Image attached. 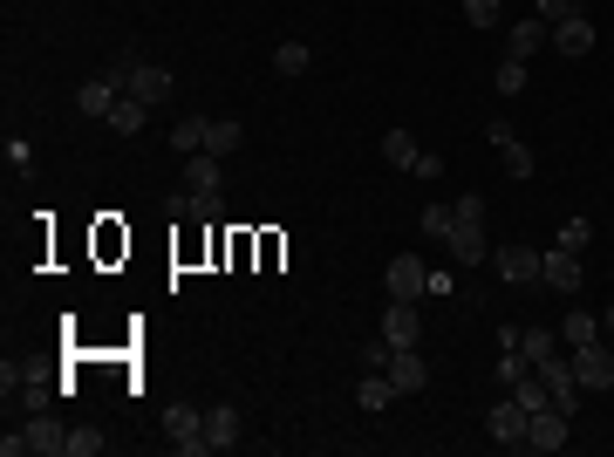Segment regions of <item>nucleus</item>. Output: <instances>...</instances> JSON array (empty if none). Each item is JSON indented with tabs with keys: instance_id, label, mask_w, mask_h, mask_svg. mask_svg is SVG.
I'll use <instances>...</instances> for the list:
<instances>
[{
	"instance_id": "f257e3e1",
	"label": "nucleus",
	"mask_w": 614,
	"mask_h": 457,
	"mask_svg": "<svg viewBox=\"0 0 614 457\" xmlns=\"http://www.w3.org/2000/svg\"><path fill=\"white\" fill-rule=\"evenodd\" d=\"M110 76L123 82V96H137V103H171V89H178V82H171V69H157V62H110Z\"/></svg>"
},
{
	"instance_id": "f03ea898",
	"label": "nucleus",
	"mask_w": 614,
	"mask_h": 457,
	"mask_svg": "<svg viewBox=\"0 0 614 457\" xmlns=\"http://www.w3.org/2000/svg\"><path fill=\"white\" fill-rule=\"evenodd\" d=\"M164 430H171L178 457H205L212 451V444H205V410H198V403H171V410H164Z\"/></svg>"
},
{
	"instance_id": "7ed1b4c3",
	"label": "nucleus",
	"mask_w": 614,
	"mask_h": 457,
	"mask_svg": "<svg viewBox=\"0 0 614 457\" xmlns=\"http://www.w3.org/2000/svg\"><path fill=\"white\" fill-rule=\"evenodd\" d=\"M423 287H430V267H423L417 253H396L383 267V294L389 301H423Z\"/></svg>"
},
{
	"instance_id": "20e7f679",
	"label": "nucleus",
	"mask_w": 614,
	"mask_h": 457,
	"mask_svg": "<svg viewBox=\"0 0 614 457\" xmlns=\"http://www.w3.org/2000/svg\"><path fill=\"white\" fill-rule=\"evenodd\" d=\"M376 328H383L389 348H423V314H417V301H389Z\"/></svg>"
},
{
	"instance_id": "39448f33",
	"label": "nucleus",
	"mask_w": 614,
	"mask_h": 457,
	"mask_svg": "<svg viewBox=\"0 0 614 457\" xmlns=\"http://www.w3.org/2000/svg\"><path fill=\"white\" fill-rule=\"evenodd\" d=\"M567 355H574V376H580V389H614V348H608V342L567 348Z\"/></svg>"
},
{
	"instance_id": "423d86ee",
	"label": "nucleus",
	"mask_w": 614,
	"mask_h": 457,
	"mask_svg": "<svg viewBox=\"0 0 614 457\" xmlns=\"http://www.w3.org/2000/svg\"><path fill=\"white\" fill-rule=\"evenodd\" d=\"M389 382H396V396H417L430 389V362H423V348H389Z\"/></svg>"
},
{
	"instance_id": "0eeeda50",
	"label": "nucleus",
	"mask_w": 614,
	"mask_h": 457,
	"mask_svg": "<svg viewBox=\"0 0 614 457\" xmlns=\"http://www.w3.org/2000/svg\"><path fill=\"white\" fill-rule=\"evenodd\" d=\"M526 410H519V396H505V403H492V410H485V430H492V437H499L505 451H526Z\"/></svg>"
},
{
	"instance_id": "6e6552de",
	"label": "nucleus",
	"mask_w": 614,
	"mask_h": 457,
	"mask_svg": "<svg viewBox=\"0 0 614 457\" xmlns=\"http://www.w3.org/2000/svg\"><path fill=\"white\" fill-rule=\"evenodd\" d=\"M539 280H546L553 294H580V280H587V273H580V253H560V246L539 253Z\"/></svg>"
},
{
	"instance_id": "1a4fd4ad",
	"label": "nucleus",
	"mask_w": 614,
	"mask_h": 457,
	"mask_svg": "<svg viewBox=\"0 0 614 457\" xmlns=\"http://www.w3.org/2000/svg\"><path fill=\"white\" fill-rule=\"evenodd\" d=\"M567 410H553V403H546V410H533V423H526V451H560V444H567Z\"/></svg>"
},
{
	"instance_id": "9d476101",
	"label": "nucleus",
	"mask_w": 614,
	"mask_h": 457,
	"mask_svg": "<svg viewBox=\"0 0 614 457\" xmlns=\"http://www.w3.org/2000/svg\"><path fill=\"white\" fill-rule=\"evenodd\" d=\"M553 55H567V62L594 55V21H587V14H567V21H553Z\"/></svg>"
},
{
	"instance_id": "9b49d317",
	"label": "nucleus",
	"mask_w": 614,
	"mask_h": 457,
	"mask_svg": "<svg viewBox=\"0 0 614 457\" xmlns=\"http://www.w3.org/2000/svg\"><path fill=\"white\" fill-rule=\"evenodd\" d=\"M28 451H41V457H69V423L48 417V410H35V423H28Z\"/></svg>"
},
{
	"instance_id": "f8f14e48",
	"label": "nucleus",
	"mask_w": 614,
	"mask_h": 457,
	"mask_svg": "<svg viewBox=\"0 0 614 457\" xmlns=\"http://www.w3.org/2000/svg\"><path fill=\"white\" fill-rule=\"evenodd\" d=\"M492 267H499L505 287H526V280H539V253H533V246H499Z\"/></svg>"
},
{
	"instance_id": "ddd939ff",
	"label": "nucleus",
	"mask_w": 614,
	"mask_h": 457,
	"mask_svg": "<svg viewBox=\"0 0 614 457\" xmlns=\"http://www.w3.org/2000/svg\"><path fill=\"white\" fill-rule=\"evenodd\" d=\"M116 96H123V82L103 69V76H89V82L76 89V110H82V116H110V110H116Z\"/></svg>"
},
{
	"instance_id": "4468645a",
	"label": "nucleus",
	"mask_w": 614,
	"mask_h": 457,
	"mask_svg": "<svg viewBox=\"0 0 614 457\" xmlns=\"http://www.w3.org/2000/svg\"><path fill=\"white\" fill-rule=\"evenodd\" d=\"M444 246H451V260H458V267H485V260H492L485 226H451V239H444Z\"/></svg>"
},
{
	"instance_id": "2eb2a0df",
	"label": "nucleus",
	"mask_w": 614,
	"mask_h": 457,
	"mask_svg": "<svg viewBox=\"0 0 614 457\" xmlns=\"http://www.w3.org/2000/svg\"><path fill=\"white\" fill-rule=\"evenodd\" d=\"M512 62H526V55H539V48H553V28L539 21V14H526V21H512Z\"/></svg>"
},
{
	"instance_id": "dca6fc26",
	"label": "nucleus",
	"mask_w": 614,
	"mask_h": 457,
	"mask_svg": "<svg viewBox=\"0 0 614 457\" xmlns=\"http://www.w3.org/2000/svg\"><path fill=\"white\" fill-rule=\"evenodd\" d=\"M185 191H219V178H226V157H212V151H192L185 157Z\"/></svg>"
},
{
	"instance_id": "f3484780",
	"label": "nucleus",
	"mask_w": 614,
	"mask_h": 457,
	"mask_svg": "<svg viewBox=\"0 0 614 457\" xmlns=\"http://www.w3.org/2000/svg\"><path fill=\"white\" fill-rule=\"evenodd\" d=\"M205 444H212V451H232V444H239V410L212 403V410H205Z\"/></svg>"
},
{
	"instance_id": "a211bd4d",
	"label": "nucleus",
	"mask_w": 614,
	"mask_h": 457,
	"mask_svg": "<svg viewBox=\"0 0 614 457\" xmlns=\"http://www.w3.org/2000/svg\"><path fill=\"white\" fill-rule=\"evenodd\" d=\"M103 123H110L116 137H137V130L151 123V103H137V96H116V110L103 116Z\"/></svg>"
},
{
	"instance_id": "6ab92c4d",
	"label": "nucleus",
	"mask_w": 614,
	"mask_h": 457,
	"mask_svg": "<svg viewBox=\"0 0 614 457\" xmlns=\"http://www.w3.org/2000/svg\"><path fill=\"white\" fill-rule=\"evenodd\" d=\"M601 335H608V328H601L587 307H574V314L560 321V342H567V348H587V342H601Z\"/></svg>"
},
{
	"instance_id": "aec40b11",
	"label": "nucleus",
	"mask_w": 614,
	"mask_h": 457,
	"mask_svg": "<svg viewBox=\"0 0 614 457\" xmlns=\"http://www.w3.org/2000/svg\"><path fill=\"white\" fill-rule=\"evenodd\" d=\"M355 403H362V410L376 417V410H389V403H396V382H389V376H376V369H369V376H362V389H355Z\"/></svg>"
},
{
	"instance_id": "412c9836",
	"label": "nucleus",
	"mask_w": 614,
	"mask_h": 457,
	"mask_svg": "<svg viewBox=\"0 0 614 457\" xmlns=\"http://www.w3.org/2000/svg\"><path fill=\"white\" fill-rule=\"evenodd\" d=\"M239 144H246V130H239V123H226V116H219V123H205V151H212V157H232Z\"/></svg>"
},
{
	"instance_id": "4be33fe9",
	"label": "nucleus",
	"mask_w": 614,
	"mask_h": 457,
	"mask_svg": "<svg viewBox=\"0 0 614 457\" xmlns=\"http://www.w3.org/2000/svg\"><path fill=\"white\" fill-rule=\"evenodd\" d=\"M171 151H178V157L205 151V116H178V130H171Z\"/></svg>"
},
{
	"instance_id": "5701e85b",
	"label": "nucleus",
	"mask_w": 614,
	"mask_h": 457,
	"mask_svg": "<svg viewBox=\"0 0 614 457\" xmlns=\"http://www.w3.org/2000/svg\"><path fill=\"white\" fill-rule=\"evenodd\" d=\"M383 157L396 164V171H410V164H417V137H410V130H389V137H383Z\"/></svg>"
},
{
	"instance_id": "b1692460",
	"label": "nucleus",
	"mask_w": 614,
	"mask_h": 457,
	"mask_svg": "<svg viewBox=\"0 0 614 457\" xmlns=\"http://www.w3.org/2000/svg\"><path fill=\"white\" fill-rule=\"evenodd\" d=\"M307 62H314V55H307L301 41H280V48H273V69H280V76H307Z\"/></svg>"
},
{
	"instance_id": "393cba45",
	"label": "nucleus",
	"mask_w": 614,
	"mask_h": 457,
	"mask_svg": "<svg viewBox=\"0 0 614 457\" xmlns=\"http://www.w3.org/2000/svg\"><path fill=\"white\" fill-rule=\"evenodd\" d=\"M553 348H560V342H553V328H526V335H519V355H526L533 369L546 362V355H553Z\"/></svg>"
},
{
	"instance_id": "a878e982",
	"label": "nucleus",
	"mask_w": 614,
	"mask_h": 457,
	"mask_svg": "<svg viewBox=\"0 0 614 457\" xmlns=\"http://www.w3.org/2000/svg\"><path fill=\"white\" fill-rule=\"evenodd\" d=\"M492 89H499V96H526V62H512V55H505L499 76H492Z\"/></svg>"
},
{
	"instance_id": "bb28decb",
	"label": "nucleus",
	"mask_w": 614,
	"mask_h": 457,
	"mask_svg": "<svg viewBox=\"0 0 614 457\" xmlns=\"http://www.w3.org/2000/svg\"><path fill=\"white\" fill-rule=\"evenodd\" d=\"M192 219L198 226H219V219H226V198H219V191H192Z\"/></svg>"
},
{
	"instance_id": "cd10ccee",
	"label": "nucleus",
	"mask_w": 614,
	"mask_h": 457,
	"mask_svg": "<svg viewBox=\"0 0 614 457\" xmlns=\"http://www.w3.org/2000/svg\"><path fill=\"white\" fill-rule=\"evenodd\" d=\"M526 376H533V362H526L519 348H499V382H505V389H512V382H526Z\"/></svg>"
},
{
	"instance_id": "c85d7f7f",
	"label": "nucleus",
	"mask_w": 614,
	"mask_h": 457,
	"mask_svg": "<svg viewBox=\"0 0 614 457\" xmlns=\"http://www.w3.org/2000/svg\"><path fill=\"white\" fill-rule=\"evenodd\" d=\"M587 239H594V219H567L560 226V253H587Z\"/></svg>"
},
{
	"instance_id": "c756f323",
	"label": "nucleus",
	"mask_w": 614,
	"mask_h": 457,
	"mask_svg": "<svg viewBox=\"0 0 614 457\" xmlns=\"http://www.w3.org/2000/svg\"><path fill=\"white\" fill-rule=\"evenodd\" d=\"M499 151H505V171H512V178H533V151H526L519 137H505Z\"/></svg>"
},
{
	"instance_id": "7c9ffc66",
	"label": "nucleus",
	"mask_w": 614,
	"mask_h": 457,
	"mask_svg": "<svg viewBox=\"0 0 614 457\" xmlns=\"http://www.w3.org/2000/svg\"><path fill=\"white\" fill-rule=\"evenodd\" d=\"M96 451H103V430L76 423V430H69V457H96Z\"/></svg>"
},
{
	"instance_id": "2f4dec72",
	"label": "nucleus",
	"mask_w": 614,
	"mask_h": 457,
	"mask_svg": "<svg viewBox=\"0 0 614 457\" xmlns=\"http://www.w3.org/2000/svg\"><path fill=\"white\" fill-rule=\"evenodd\" d=\"M451 226H458L451 205H430V212H423V232H430V239H451Z\"/></svg>"
},
{
	"instance_id": "473e14b6",
	"label": "nucleus",
	"mask_w": 614,
	"mask_h": 457,
	"mask_svg": "<svg viewBox=\"0 0 614 457\" xmlns=\"http://www.w3.org/2000/svg\"><path fill=\"white\" fill-rule=\"evenodd\" d=\"M464 21L471 28H499V0H464Z\"/></svg>"
},
{
	"instance_id": "72a5a7b5",
	"label": "nucleus",
	"mask_w": 614,
	"mask_h": 457,
	"mask_svg": "<svg viewBox=\"0 0 614 457\" xmlns=\"http://www.w3.org/2000/svg\"><path fill=\"white\" fill-rule=\"evenodd\" d=\"M451 212H458V226H485V198H478V191H464Z\"/></svg>"
},
{
	"instance_id": "f704fd0d",
	"label": "nucleus",
	"mask_w": 614,
	"mask_h": 457,
	"mask_svg": "<svg viewBox=\"0 0 614 457\" xmlns=\"http://www.w3.org/2000/svg\"><path fill=\"white\" fill-rule=\"evenodd\" d=\"M533 14L553 28V21H567V14H580V0H533Z\"/></svg>"
},
{
	"instance_id": "c9c22d12",
	"label": "nucleus",
	"mask_w": 614,
	"mask_h": 457,
	"mask_svg": "<svg viewBox=\"0 0 614 457\" xmlns=\"http://www.w3.org/2000/svg\"><path fill=\"white\" fill-rule=\"evenodd\" d=\"M362 369H376V376H383V369H389V342H383V335H376V342L362 348Z\"/></svg>"
},
{
	"instance_id": "e433bc0d",
	"label": "nucleus",
	"mask_w": 614,
	"mask_h": 457,
	"mask_svg": "<svg viewBox=\"0 0 614 457\" xmlns=\"http://www.w3.org/2000/svg\"><path fill=\"white\" fill-rule=\"evenodd\" d=\"M410 171H417V178H437V171H444V157H437V151H417V164H410Z\"/></svg>"
},
{
	"instance_id": "4c0bfd02",
	"label": "nucleus",
	"mask_w": 614,
	"mask_h": 457,
	"mask_svg": "<svg viewBox=\"0 0 614 457\" xmlns=\"http://www.w3.org/2000/svg\"><path fill=\"white\" fill-rule=\"evenodd\" d=\"M601 328H608V335H614V301H608V314H601Z\"/></svg>"
}]
</instances>
